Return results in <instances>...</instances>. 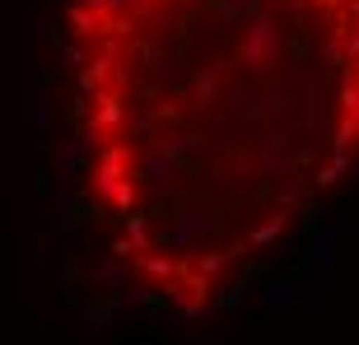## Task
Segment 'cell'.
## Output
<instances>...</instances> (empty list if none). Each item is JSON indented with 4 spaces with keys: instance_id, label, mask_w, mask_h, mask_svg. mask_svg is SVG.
<instances>
[{
    "instance_id": "6da1fadb",
    "label": "cell",
    "mask_w": 359,
    "mask_h": 345,
    "mask_svg": "<svg viewBox=\"0 0 359 345\" xmlns=\"http://www.w3.org/2000/svg\"><path fill=\"white\" fill-rule=\"evenodd\" d=\"M80 201L163 318L233 308L359 172V0H66Z\"/></svg>"
}]
</instances>
